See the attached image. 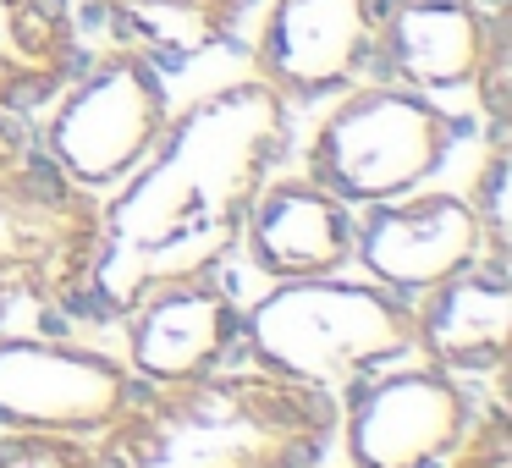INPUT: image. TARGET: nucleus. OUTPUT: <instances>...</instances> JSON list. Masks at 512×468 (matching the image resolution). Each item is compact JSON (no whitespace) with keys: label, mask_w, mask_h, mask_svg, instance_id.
<instances>
[{"label":"nucleus","mask_w":512,"mask_h":468,"mask_svg":"<svg viewBox=\"0 0 512 468\" xmlns=\"http://www.w3.org/2000/svg\"><path fill=\"white\" fill-rule=\"evenodd\" d=\"M287 149L292 105L259 78L226 83L171 116L116 204H100V254L83 298L122 320L149 292L221 270Z\"/></svg>","instance_id":"obj_1"},{"label":"nucleus","mask_w":512,"mask_h":468,"mask_svg":"<svg viewBox=\"0 0 512 468\" xmlns=\"http://www.w3.org/2000/svg\"><path fill=\"white\" fill-rule=\"evenodd\" d=\"M342 402L270 369L138 380L94 435V468H320Z\"/></svg>","instance_id":"obj_2"},{"label":"nucleus","mask_w":512,"mask_h":468,"mask_svg":"<svg viewBox=\"0 0 512 468\" xmlns=\"http://www.w3.org/2000/svg\"><path fill=\"white\" fill-rule=\"evenodd\" d=\"M237 347H248V358L270 375L342 397L353 380L408 353L413 320L402 292L342 281V270H336V276L276 281V292H265L243 314Z\"/></svg>","instance_id":"obj_3"},{"label":"nucleus","mask_w":512,"mask_h":468,"mask_svg":"<svg viewBox=\"0 0 512 468\" xmlns=\"http://www.w3.org/2000/svg\"><path fill=\"white\" fill-rule=\"evenodd\" d=\"M100 254V199L45 155L0 171V336L56 314L89 287Z\"/></svg>","instance_id":"obj_4"},{"label":"nucleus","mask_w":512,"mask_h":468,"mask_svg":"<svg viewBox=\"0 0 512 468\" xmlns=\"http://www.w3.org/2000/svg\"><path fill=\"white\" fill-rule=\"evenodd\" d=\"M457 144V122L419 89L364 83L314 127L309 182L342 204H375L413 193Z\"/></svg>","instance_id":"obj_5"},{"label":"nucleus","mask_w":512,"mask_h":468,"mask_svg":"<svg viewBox=\"0 0 512 468\" xmlns=\"http://www.w3.org/2000/svg\"><path fill=\"white\" fill-rule=\"evenodd\" d=\"M50 105H56L45 133L50 166L89 193L127 182L171 127L160 67L133 45L105 50L100 61H83Z\"/></svg>","instance_id":"obj_6"},{"label":"nucleus","mask_w":512,"mask_h":468,"mask_svg":"<svg viewBox=\"0 0 512 468\" xmlns=\"http://www.w3.org/2000/svg\"><path fill=\"white\" fill-rule=\"evenodd\" d=\"M138 375L111 353L61 342V336H0V424L6 430L94 435L127 408Z\"/></svg>","instance_id":"obj_7"},{"label":"nucleus","mask_w":512,"mask_h":468,"mask_svg":"<svg viewBox=\"0 0 512 468\" xmlns=\"http://www.w3.org/2000/svg\"><path fill=\"white\" fill-rule=\"evenodd\" d=\"M342 430L353 468H441L474 419V391L424 364L397 375H364L342 391Z\"/></svg>","instance_id":"obj_8"},{"label":"nucleus","mask_w":512,"mask_h":468,"mask_svg":"<svg viewBox=\"0 0 512 468\" xmlns=\"http://www.w3.org/2000/svg\"><path fill=\"white\" fill-rule=\"evenodd\" d=\"M369 0H276L254 45V78L287 105H309L369 78Z\"/></svg>","instance_id":"obj_9"},{"label":"nucleus","mask_w":512,"mask_h":468,"mask_svg":"<svg viewBox=\"0 0 512 468\" xmlns=\"http://www.w3.org/2000/svg\"><path fill=\"white\" fill-rule=\"evenodd\" d=\"M485 254L468 199L457 193H419V199H375L364 226H353V259L386 292H424L435 281L457 276Z\"/></svg>","instance_id":"obj_10"},{"label":"nucleus","mask_w":512,"mask_h":468,"mask_svg":"<svg viewBox=\"0 0 512 468\" xmlns=\"http://www.w3.org/2000/svg\"><path fill=\"white\" fill-rule=\"evenodd\" d=\"M413 320V347H424L435 369L457 380H501L512 342V276L507 259L479 254L457 276L435 281L419 292Z\"/></svg>","instance_id":"obj_11"},{"label":"nucleus","mask_w":512,"mask_h":468,"mask_svg":"<svg viewBox=\"0 0 512 468\" xmlns=\"http://www.w3.org/2000/svg\"><path fill=\"white\" fill-rule=\"evenodd\" d=\"M369 12H375L369 78L419 94L468 89L490 23L479 0H369Z\"/></svg>","instance_id":"obj_12"},{"label":"nucleus","mask_w":512,"mask_h":468,"mask_svg":"<svg viewBox=\"0 0 512 468\" xmlns=\"http://www.w3.org/2000/svg\"><path fill=\"white\" fill-rule=\"evenodd\" d=\"M122 320H127V369L138 380H177L221 369L237 353V331H243V309L215 270L177 281L166 292H149Z\"/></svg>","instance_id":"obj_13"},{"label":"nucleus","mask_w":512,"mask_h":468,"mask_svg":"<svg viewBox=\"0 0 512 468\" xmlns=\"http://www.w3.org/2000/svg\"><path fill=\"white\" fill-rule=\"evenodd\" d=\"M237 248H248V259L270 281L336 276L342 265H353V215L336 193H325L309 177L265 182Z\"/></svg>","instance_id":"obj_14"},{"label":"nucleus","mask_w":512,"mask_h":468,"mask_svg":"<svg viewBox=\"0 0 512 468\" xmlns=\"http://www.w3.org/2000/svg\"><path fill=\"white\" fill-rule=\"evenodd\" d=\"M83 67L72 0H0V111L34 116Z\"/></svg>","instance_id":"obj_15"},{"label":"nucleus","mask_w":512,"mask_h":468,"mask_svg":"<svg viewBox=\"0 0 512 468\" xmlns=\"http://www.w3.org/2000/svg\"><path fill=\"white\" fill-rule=\"evenodd\" d=\"M133 45L160 56H199L237 34L254 0H100Z\"/></svg>","instance_id":"obj_16"},{"label":"nucleus","mask_w":512,"mask_h":468,"mask_svg":"<svg viewBox=\"0 0 512 468\" xmlns=\"http://www.w3.org/2000/svg\"><path fill=\"white\" fill-rule=\"evenodd\" d=\"M479 100V116L490 122V133H507V111H512V17L507 6H496L485 23V50L474 61V78H468Z\"/></svg>","instance_id":"obj_17"},{"label":"nucleus","mask_w":512,"mask_h":468,"mask_svg":"<svg viewBox=\"0 0 512 468\" xmlns=\"http://www.w3.org/2000/svg\"><path fill=\"white\" fill-rule=\"evenodd\" d=\"M507 133H496V144H490V155H485V166H479V177H474V188H468V210H474V221H479V232H485V254H496V259H507V243H512V232H507Z\"/></svg>","instance_id":"obj_18"},{"label":"nucleus","mask_w":512,"mask_h":468,"mask_svg":"<svg viewBox=\"0 0 512 468\" xmlns=\"http://www.w3.org/2000/svg\"><path fill=\"white\" fill-rule=\"evenodd\" d=\"M441 468H512V419L501 391L485 408H474V419L463 424V435H457V446L446 452Z\"/></svg>","instance_id":"obj_19"},{"label":"nucleus","mask_w":512,"mask_h":468,"mask_svg":"<svg viewBox=\"0 0 512 468\" xmlns=\"http://www.w3.org/2000/svg\"><path fill=\"white\" fill-rule=\"evenodd\" d=\"M0 468H94V446L83 435L6 430L0 435Z\"/></svg>","instance_id":"obj_20"},{"label":"nucleus","mask_w":512,"mask_h":468,"mask_svg":"<svg viewBox=\"0 0 512 468\" xmlns=\"http://www.w3.org/2000/svg\"><path fill=\"white\" fill-rule=\"evenodd\" d=\"M34 155H39V138H34V127H28V116L0 111V171L23 166V160H34Z\"/></svg>","instance_id":"obj_21"},{"label":"nucleus","mask_w":512,"mask_h":468,"mask_svg":"<svg viewBox=\"0 0 512 468\" xmlns=\"http://www.w3.org/2000/svg\"><path fill=\"white\" fill-rule=\"evenodd\" d=\"M479 6H485V12H496V6H507V0H479Z\"/></svg>","instance_id":"obj_22"}]
</instances>
